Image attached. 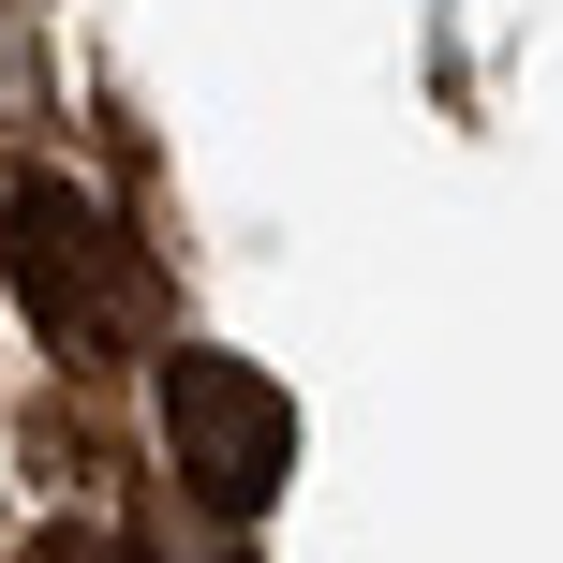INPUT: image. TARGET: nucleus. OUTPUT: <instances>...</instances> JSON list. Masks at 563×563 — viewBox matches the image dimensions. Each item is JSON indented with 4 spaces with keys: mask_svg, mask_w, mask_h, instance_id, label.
<instances>
[{
    "mask_svg": "<svg viewBox=\"0 0 563 563\" xmlns=\"http://www.w3.org/2000/svg\"><path fill=\"white\" fill-rule=\"evenodd\" d=\"M0 282L15 311L59 341V371H119L164 356V297H148V253L75 194L59 164H0Z\"/></svg>",
    "mask_w": 563,
    "mask_h": 563,
    "instance_id": "obj_1",
    "label": "nucleus"
},
{
    "mask_svg": "<svg viewBox=\"0 0 563 563\" xmlns=\"http://www.w3.org/2000/svg\"><path fill=\"white\" fill-rule=\"evenodd\" d=\"M164 460H178V505L238 534L297 475V400L253 356H223V341H164Z\"/></svg>",
    "mask_w": 563,
    "mask_h": 563,
    "instance_id": "obj_2",
    "label": "nucleus"
},
{
    "mask_svg": "<svg viewBox=\"0 0 563 563\" xmlns=\"http://www.w3.org/2000/svg\"><path fill=\"white\" fill-rule=\"evenodd\" d=\"M30 563H134V549H119V534H45Z\"/></svg>",
    "mask_w": 563,
    "mask_h": 563,
    "instance_id": "obj_3",
    "label": "nucleus"
}]
</instances>
